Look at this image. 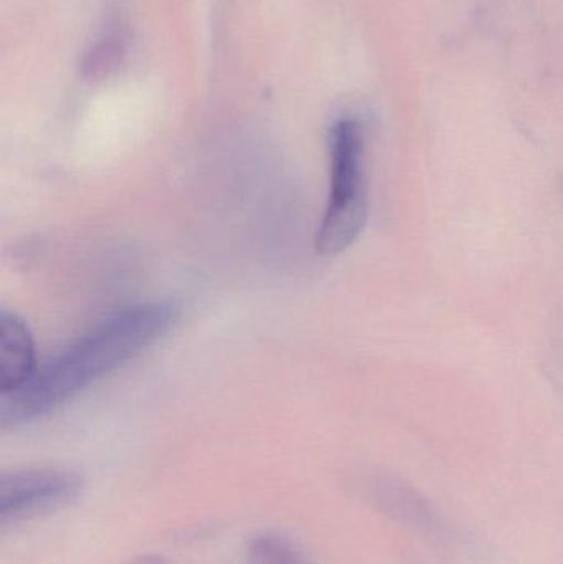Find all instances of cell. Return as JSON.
Masks as SVG:
<instances>
[{"label": "cell", "instance_id": "6da1fadb", "mask_svg": "<svg viewBox=\"0 0 563 564\" xmlns=\"http://www.w3.org/2000/svg\"><path fill=\"white\" fill-rule=\"evenodd\" d=\"M178 307L152 302L118 312L83 335L12 393L0 394V426L29 423L121 367L175 324Z\"/></svg>", "mask_w": 563, "mask_h": 564}, {"label": "cell", "instance_id": "7a4b0ae2", "mask_svg": "<svg viewBox=\"0 0 563 564\" xmlns=\"http://www.w3.org/2000/svg\"><path fill=\"white\" fill-rule=\"evenodd\" d=\"M331 195L316 237V250L336 257L360 237L369 217L366 138L356 119H340L331 129Z\"/></svg>", "mask_w": 563, "mask_h": 564}, {"label": "cell", "instance_id": "3957f363", "mask_svg": "<svg viewBox=\"0 0 563 564\" xmlns=\"http://www.w3.org/2000/svg\"><path fill=\"white\" fill-rule=\"evenodd\" d=\"M83 479L68 470L35 469L0 477V522L26 519L78 499Z\"/></svg>", "mask_w": 563, "mask_h": 564}, {"label": "cell", "instance_id": "277c9868", "mask_svg": "<svg viewBox=\"0 0 563 564\" xmlns=\"http://www.w3.org/2000/svg\"><path fill=\"white\" fill-rule=\"evenodd\" d=\"M369 499L383 516L405 529L432 539L448 535V525L440 510L429 497L400 477L377 476L369 484Z\"/></svg>", "mask_w": 563, "mask_h": 564}, {"label": "cell", "instance_id": "5b68a950", "mask_svg": "<svg viewBox=\"0 0 563 564\" xmlns=\"http://www.w3.org/2000/svg\"><path fill=\"white\" fill-rule=\"evenodd\" d=\"M35 344L15 312L0 311V394L12 393L36 373Z\"/></svg>", "mask_w": 563, "mask_h": 564}, {"label": "cell", "instance_id": "8992f818", "mask_svg": "<svg viewBox=\"0 0 563 564\" xmlns=\"http://www.w3.org/2000/svg\"><path fill=\"white\" fill-rule=\"evenodd\" d=\"M250 564H310L303 553L277 533H258L248 543Z\"/></svg>", "mask_w": 563, "mask_h": 564}, {"label": "cell", "instance_id": "52a82bcc", "mask_svg": "<svg viewBox=\"0 0 563 564\" xmlns=\"http://www.w3.org/2000/svg\"><path fill=\"white\" fill-rule=\"evenodd\" d=\"M124 53V36L118 30H111L98 40L86 53L85 73L88 76H102L116 68Z\"/></svg>", "mask_w": 563, "mask_h": 564}, {"label": "cell", "instance_id": "ba28073f", "mask_svg": "<svg viewBox=\"0 0 563 564\" xmlns=\"http://www.w3.org/2000/svg\"><path fill=\"white\" fill-rule=\"evenodd\" d=\"M131 564H165V560L162 556L149 555L136 558Z\"/></svg>", "mask_w": 563, "mask_h": 564}]
</instances>
